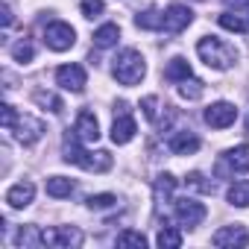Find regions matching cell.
<instances>
[{
	"label": "cell",
	"mask_w": 249,
	"mask_h": 249,
	"mask_svg": "<svg viewBox=\"0 0 249 249\" xmlns=\"http://www.w3.org/2000/svg\"><path fill=\"white\" fill-rule=\"evenodd\" d=\"M62 159H65L68 164H79L82 170H94V173H106V170L111 167V156H108L106 150L91 153V150L79 147V135H76V129L65 135V156H62Z\"/></svg>",
	"instance_id": "1"
},
{
	"label": "cell",
	"mask_w": 249,
	"mask_h": 249,
	"mask_svg": "<svg viewBox=\"0 0 249 249\" xmlns=\"http://www.w3.org/2000/svg\"><path fill=\"white\" fill-rule=\"evenodd\" d=\"M196 53H199V59H202L208 68H214V71H226V68H231V65L237 62V50H234L231 44H226L223 38H217V36L199 38V41H196Z\"/></svg>",
	"instance_id": "2"
},
{
	"label": "cell",
	"mask_w": 249,
	"mask_h": 249,
	"mask_svg": "<svg viewBox=\"0 0 249 249\" xmlns=\"http://www.w3.org/2000/svg\"><path fill=\"white\" fill-rule=\"evenodd\" d=\"M111 73L120 85H138L147 73V62L144 56L135 50V47H126V50H120L114 65H111Z\"/></svg>",
	"instance_id": "3"
},
{
	"label": "cell",
	"mask_w": 249,
	"mask_h": 249,
	"mask_svg": "<svg viewBox=\"0 0 249 249\" xmlns=\"http://www.w3.org/2000/svg\"><path fill=\"white\" fill-rule=\"evenodd\" d=\"M82 243V231L76 226H53L41 231V246H56V249H73Z\"/></svg>",
	"instance_id": "4"
},
{
	"label": "cell",
	"mask_w": 249,
	"mask_h": 249,
	"mask_svg": "<svg viewBox=\"0 0 249 249\" xmlns=\"http://www.w3.org/2000/svg\"><path fill=\"white\" fill-rule=\"evenodd\" d=\"M44 44H47L50 50H56V53H65V50H71V47L76 44V33H73L71 24L53 21V24H47V30H44Z\"/></svg>",
	"instance_id": "5"
},
{
	"label": "cell",
	"mask_w": 249,
	"mask_h": 249,
	"mask_svg": "<svg viewBox=\"0 0 249 249\" xmlns=\"http://www.w3.org/2000/svg\"><path fill=\"white\" fill-rule=\"evenodd\" d=\"M231 173H249V147H231L229 153L220 156L217 161V176H231Z\"/></svg>",
	"instance_id": "6"
},
{
	"label": "cell",
	"mask_w": 249,
	"mask_h": 249,
	"mask_svg": "<svg viewBox=\"0 0 249 249\" xmlns=\"http://www.w3.org/2000/svg\"><path fill=\"white\" fill-rule=\"evenodd\" d=\"M173 214H176V220H179V226H185V229H196L202 220H205V205L202 202H196V199H176L173 202Z\"/></svg>",
	"instance_id": "7"
},
{
	"label": "cell",
	"mask_w": 249,
	"mask_h": 249,
	"mask_svg": "<svg viewBox=\"0 0 249 249\" xmlns=\"http://www.w3.org/2000/svg\"><path fill=\"white\" fill-rule=\"evenodd\" d=\"M117 108H120V114H117L114 123H111V141H114V144H129V141L135 138V132H138L135 117L126 111V103H117Z\"/></svg>",
	"instance_id": "8"
},
{
	"label": "cell",
	"mask_w": 249,
	"mask_h": 249,
	"mask_svg": "<svg viewBox=\"0 0 249 249\" xmlns=\"http://www.w3.org/2000/svg\"><path fill=\"white\" fill-rule=\"evenodd\" d=\"M202 117H205V123H208L211 129H226V126H231V123L237 120V108L231 103L220 100V103H211Z\"/></svg>",
	"instance_id": "9"
},
{
	"label": "cell",
	"mask_w": 249,
	"mask_h": 249,
	"mask_svg": "<svg viewBox=\"0 0 249 249\" xmlns=\"http://www.w3.org/2000/svg\"><path fill=\"white\" fill-rule=\"evenodd\" d=\"M211 243L214 246H220V249H240V246H246L249 243V231L240 226V223H234V226H223V229H217L214 234H211Z\"/></svg>",
	"instance_id": "10"
},
{
	"label": "cell",
	"mask_w": 249,
	"mask_h": 249,
	"mask_svg": "<svg viewBox=\"0 0 249 249\" xmlns=\"http://www.w3.org/2000/svg\"><path fill=\"white\" fill-rule=\"evenodd\" d=\"M9 132H15V138H18L24 147H30V144H36V141L41 138L44 123L36 120V117H30V114H18V120L12 123V129H9Z\"/></svg>",
	"instance_id": "11"
},
{
	"label": "cell",
	"mask_w": 249,
	"mask_h": 249,
	"mask_svg": "<svg viewBox=\"0 0 249 249\" xmlns=\"http://www.w3.org/2000/svg\"><path fill=\"white\" fill-rule=\"evenodd\" d=\"M191 21H194V12H191L188 6H182V3H173V6L164 12V33L179 36L182 30L191 27Z\"/></svg>",
	"instance_id": "12"
},
{
	"label": "cell",
	"mask_w": 249,
	"mask_h": 249,
	"mask_svg": "<svg viewBox=\"0 0 249 249\" xmlns=\"http://www.w3.org/2000/svg\"><path fill=\"white\" fill-rule=\"evenodd\" d=\"M56 82H59L65 91L79 94V91H85V71H82L79 65H62V68L56 71Z\"/></svg>",
	"instance_id": "13"
},
{
	"label": "cell",
	"mask_w": 249,
	"mask_h": 249,
	"mask_svg": "<svg viewBox=\"0 0 249 249\" xmlns=\"http://www.w3.org/2000/svg\"><path fill=\"white\" fill-rule=\"evenodd\" d=\"M76 135L82 138V141H97L100 138V120H97V114L94 111H88V108H82L79 114H76Z\"/></svg>",
	"instance_id": "14"
},
{
	"label": "cell",
	"mask_w": 249,
	"mask_h": 249,
	"mask_svg": "<svg viewBox=\"0 0 249 249\" xmlns=\"http://www.w3.org/2000/svg\"><path fill=\"white\" fill-rule=\"evenodd\" d=\"M33 196H36V185H33L30 179L12 185V188L6 191V202H9L12 208H27V205L33 202Z\"/></svg>",
	"instance_id": "15"
},
{
	"label": "cell",
	"mask_w": 249,
	"mask_h": 249,
	"mask_svg": "<svg viewBox=\"0 0 249 249\" xmlns=\"http://www.w3.org/2000/svg\"><path fill=\"white\" fill-rule=\"evenodd\" d=\"M167 147H170V153H176V156H191V153L199 150V138H196L194 132H176Z\"/></svg>",
	"instance_id": "16"
},
{
	"label": "cell",
	"mask_w": 249,
	"mask_h": 249,
	"mask_svg": "<svg viewBox=\"0 0 249 249\" xmlns=\"http://www.w3.org/2000/svg\"><path fill=\"white\" fill-rule=\"evenodd\" d=\"M164 76H167L170 82H182V79H188V76H191V65H188V59L173 56V59L167 62V68H164Z\"/></svg>",
	"instance_id": "17"
},
{
	"label": "cell",
	"mask_w": 249,
	"mask_h": 249,
	"mask_svg": "<svg viewBox=\"0 0 249 249\" xmlns=\"http://www.w3.org/2000/svg\"><path fill=\"white\" fill-rule=\"evenodd\" d=\"M73 191H76V182H71V179H65V176L47 179V194L56 196V199H65V196H71Z\"/></svg>",
	"instance_id": "18"
},
{
	"label": "cell",
	"mask_w": 249,
	"mask_h": 249,
	"mask_svg": "<svg viewBox=\"0 0 249 249\" xmlns=\"http://www.w3.org/2000/svg\"><path fill=\"white\" fill-rule=\"evenodd\" d=\"M135 27H141V30H164V15H161L159 9L138 12V15H135Z\"/></svg>",
	"instance_id": "19"
},
{
	"label": "cell",
	"mask_w": 249,
	"mask_h": 249,
	"mask_svg": "<svg viewBox=\"0 0 249 249\" xmlns=\"http://www.w3.org/2000/svg\"><path fill=\"white\" fill-rule=\"evenodd\" d=\"M156 243H159L161 249H179V246H182V231L164 223L161 231H159V237H156Z\"/></svg>",
	"instance_id": "20"
},
{
	"label": "cell",
	"mask_w": 249,
	"mask_h": 249,
	"mask_svg": "<svg viewBox=\"0 0 249 249\" xmlns=\"http://www.w3.org/2000/svg\"><path fill=\"white\" fill-rule=\"evenodd\" d=\"M229 202L231 205H237V208H249V179H243V182H234L231 188H229Z\"/></svg>",
	"instance_id": "21"
},
{
	"label": "cell",
	"mask_w": 249,
	"mask_h": 249,
	"mask_svg": "<svg viewBox=\"0 0 249 249\" xmlns=\"http://www.w3.org/2000/svg\"><path fill=\"white\" fill-rule=\"evenodd\" d=\"M117 38H120L117 24H103V27L94 33V44H97V47H111V44H117Z\"/></svg>",
	"instance_id": "22"
},
{
	"label": "cell",
	"mask_w": 249,
	"mask_h": 249,
	"mask_svg": "<svg viewBox=\"0 0 249 249\" xmlns=\"http://www.w3.org/2000/svg\"><path fill=\"white\" fill-rule=\"evenodd\" d=\"M117 246H120V249H129V246L144 249V246H147V237H144L141 231H135V229H126V231L117 234Z\"/></svg>",
	"instance_id": "23"
},
{
	"label": "cell",
	"mask_w": 249,
	"mask_h": 249,
	"mask_svg": "<svg viewBox=\"0 0 249 249\" xmlns=\"http://www.w3.org/2000/svg\"><path fill=\"white\" fill-rule=\"evenodd\" d=\"M179 94H182L185 100H199V97L205 94V85H202V79L188 76V79H182V82H179Z\"/></svg>",
	"instance_id": "24"
},
{
	"label": "cell",
	"mask_w": 249,
	"mask_h": 249,
	"mask_svg": "<svg viewBox=\"0 0 249 249\" xmlns=\"http://www.w3.org/2000/svg\"><path fill=\"white\" fill-rule=\"evenodd\" d=\"M173 188H176V179H173L170 173H161V176L156 179V199H159V202H161V199H170Z\"/></svg>",
	"instance_id": "25"
},
{
	"label": "cell",
	"mask_w": 249,
	"mask_h": 249,
	"mask_svg": "<svg viewBox=\"0 0 249 249\" xmlns=\"http://www.w3.org/2000/svg\"><path fill=\"white\" fill-rule=\"evenodd\" d=\"M33 100H36L38 106H44V108L50 106V111H53V114H59V111L65 108V106H62V100H59L56 94H50V91H36V94H33Z\"/></svg>",
	"instance_id": "26"
},
{
	"label": "cell",
	"mask_w": 249,
	"mask_h": 249,
	"mask_svg": "<svg viewBox=\"0 0 249 249\" xmlns=\"http://www.w3.org/2000/svg\"><path fill=\"white\" fill-rule=\"evenodd\" d=\"M117 202V196L114 194H94V196H88L85 199V205L91 208V211H103V208H111Z\"/></svg>",
	"instance_id": "27"
},
{
	"label": "cell",
	"mask_w": 249,
	"mask_h": 249,
	"mask_svg": "<svg viewBox=\"0 0 249 249\" xmlns=\"http://www.w3.org/2000/svg\"><path fill=\"white\" fill-rule=\"evenodd\" d=\"M15 243H18V246H41V231H36L33 226H24V229L18 231Z\"/></svg>",
	"instance_id": "28"
},
{
	"label": "cell",
	"mask_w": 249,
	"mask_h": 249,
	"mask_svg": "<svg viewBox=\"0 0 249 249\" xmlns=\"http://www.w3.org/2000/svg\"><path fill=\"white\" fill-rule=\"evenodd\" d=\"M220 27L229 30V33H246V21H243L240 15H231V12L220 15Z\"/></svg>",
	"instance_id": "29"
},
{
	"label": "cell",
	"mask_w": 249,
	"mask_h": 249,
	"mask_svg": "<svg viewBox=\"0 0 249 249\" xmlns=\"http://www.w3.org/2000/svg\"><path fill=\"white\" fill-rule=\"evenodd\" d=\"M33 56H36V50H33L30 41H18V44H12V59H15V62L27 65V62H33Z\"/></svg>",
	"instance_id": "30"
},
{
	"label": "cell",
	"mask_w": 249,
	"mask_h": 249,
	"mask_svg": "<svg viewBox=\"0 0 249 249\" xmlns=\"http://www.w3.org/2000/svg\"><path fill=\"white\" fill-rule=\"evenodd\" d=\"M185 185H188V188H194V191H199V194H211V191H214V185H211V182H205V176H202V173H196V170L185 176Z\"/></svg>",
	"instance_id": "31"
},
{
	"label": "cell",
	"mask_w": 249,
	"mask_h": 249,
	"mask_svg": "<svg viewBox=\"0 0 249 249\" xmlns=\"http://www.w3.org/2000/svg\"><path fill=\"white\" fill-rule=\"evenodd\" d=\"M82 15L85 18H100L103 12H106V3H103V0H82Z\"/></svg>",
	"instance_id": "32"
},
{
	"label": "cell",
	"mask_w": 249,
	"mask_h": 249,
	"mask_svg": "<svg viewBox=\"0 0 249 249\" xmlns=\"http://www.w3.org/2000/svg\"><path fill=\"white\" fill-rule=\"evenodd\" d=\"M141 108H144V117L147 120H156L159 117V97H144L141 100Z\"/></svg>",
	"instance_id": "33"
},
{
	"label": "cell",
	"mask_w": 249,
	"mask_h": 249,
	"mask_svg": "<svg viewBox=\"0 0 249 249\" xmlns=\"http://www.w3.org/2000/svg\"><path fill=\"white\" fill-rule=\"evenodd\" d=\"M0 120H3V129H12V123L18 120V114H15V108H12L9 103L0 106Z\"/></svg>",
	"instance_id": "34"
},
{
	"label": "cell",
	"mask_w": 249,
	"mask_h": 249,
	"mask_svg": "<svg viewBox=\"0 0 249 249\" xmlns=\"http://www.w3.org/2000/svg\"><path fill=\"white\" fill-rule=\"evenodd\" d=\"M223 3H226L229 9H243V6L249 3V0H223Z\"/></svg>",
	"instance_id": "35"
},
{
	"label": "cell",
	"mask_w": 249,
	"mask_h": 249,
	"mask_svg": "<svg viewBox=\"0 0 249 249\" xmlns=\"http://www.w3.org/2000/svg\"><path fill=\"white\" fill-rule=\"evenodd\" d=\"M3 24H6V27L12 24V9H9V6H3Z\"/></svg>",
	"instance_id": "36"
},
{
	"label": "cell",
	"mask_w": 249,
	"mask_h": 249,
	"mask_svg": "<svg viewBox=\"0 0 249 249\" xmlns=\"http://www.w3.org/2000/svg\"><path fill=\"white\" fill-rule=\"evenodd\" d=\"M246 129H249V123H246Z\"/></svg>",
	"instance_id": "37"
}]
</instances>
